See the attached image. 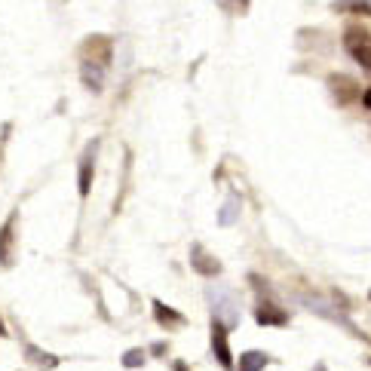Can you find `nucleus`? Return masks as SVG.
Wrapping results in <instances>:
<instances>
[{
	"instance_id": "1",
	"label": "nucleus",
	"mask_w": 371,
	"mask_h": 371,
	"mask_svg": "<svg viewBox=\"0 0 371 371\" xmlns=\"http://www.w3.org/2000/svg\"><path fill=\"white\" fill-rule=\"evenodd\" d=\"M209 301H212V316L215 323H221L224 328H230L240 323V301L233 292H221V289H209Z\"/></svg>"
},
{
	"instance_id": "2",
	"label": "nucleus",
	"mask_w": 371,
	"mask_h": 371,
	"mask_svg": "<svg viewBox=\"0 0 371 371\" xmlns=\"http://www.w3.org/2000/svg\"><path fill=\"white\" fill-rule=\"evenodd\" d=\"M347 49H350V56L356 58V62L365 67V71H371V37L362 28H350L347 31Z\"/></svg>"
},
{
	"instance_id": "3",
	"label": "nucleus",
	"mask_w": 371,
	"mask_h": 371,
	"mask_svg": "<svg viewBox=\"0 0 371 371\" xmlns=\"http://www.w3.org/2000/svg\"><path fill=\"white\" fill-rule=\"evenodd\" d=\"M212 353L218 359V365L224 371H233V356H230V344H227V328L212 319Z\"/></svg>"
},
{
	"instance_id": "4",
	"label": "nucleus",
	"mask_w": 371,
	"mask_h": 371,
	"mask_svg": "<svg viewBox=\"0 0 371 371\" xmlns=\"http://www.w3.org/2000/svg\"><path fill=\"white\" fill-rule=\"evenodd\" d=\"M328 86H332V96L337 98V105H350V101L359 96L356 80L344 77V74H334V77H328Z\"/></svg>"
},
{
	"instance_id": "5",
	"label": "nucleus",
	"mask_w": 371,
	"mask_h": 371,
	"mask_svg": "<svg viewBox=\"0 0 371 371\" xmlns=\"http://www.w3.org/2000/svg\"><path fill=\"white\" fill-rule=\"evenodd\" d=\"M80 80L86 83L92 92H101V86H105V65L96 62V58H86V62L80 65Z\"/></svg>"
},
{
	"instance_id": "6",
	"label": "nucleus",
	"mask_w": 371,
	"mask_h": 371,
	"mask_svg": "<svg viewBox=\"0 0 371 371\" xmlns=\"http://www.w3.org/2000/svg\"><path fill=\"white\" fill-rule=\"evenodd\" d=\"M255 319H258L261 325H285V323H289V313H285V310H280L276 304L264 301V304H258Z\"/></svg>"
},
{
	"instance_id": "7",
	"label": "nucleus",
	"mask_w": 371,
	"mask_h": 371,
	"mask_svg": "<svg viewBox=\"0 0 371 371\" xmlns=\"http://www.w3.org/2000/svg\"><path fill=\"white\" fill-rule=\"evenodd\" d=\"M13 227H15V215H10L6 224L0 227V264L4 267L13 264Z\"/></svg>"
},
{
	"instance_id": "8",
	"label": "nucleus",
	"mask_w": 371,
	"mask_h": 371,
	"mask_svg": "<svg viewBox=\"0 0 371 371\" xmlns=\"http://www.w3.org/2000/svg\"><path fill=\"white\" fill-rule=\"evenodd\" d=\"M25 356H28V362H31V365H37L40 371H53V368L58 365V362H62L58 356H53V353L40 350V347H31V344H28V347H25Z\"/></svg>"
},
{
	"instance_id": "9",
	"label": "nucleus",
	"mask_w": 371,
	"mask_h": 371,
	"mask_svg": "<svg viewBox=\"0 0 371 371\" xmlns=\"http://www.w3.org/2000/svg\"><path fill=\"white\" fill-rule=\"evenodd\" d=\"M190 258H193V270H197V273H202V276H212V273H218V270H221V264H218L212 255H206V252H202V246H193Z\"/></svg>"
},
{
	"instance_id": "10",
	"label": "nucleus",
	"mask_w": 371,
	"mask_h": 371,
	"mask_svg": "<svg viewBox=\"0 0 371 371\" xmlns=\"http://www.w3.org/2000/svg\"><path fill=\"white\" fill-rule=\"evenodd\" d=\"M92 160H96V145H92V150H86L80 160V197H89V188H92Z\"/></svg>"
},
{
	"instance_id": "11",
	"label": "nucleus",
	"mask_w": 371,
	"mask_h": 371,
	"mask_svg": "<svg viewBox=\"0 0 371 371\" xmlns=\"http://www.w3.org/2000/svg\"><path fill=\"white\" fill-rule=\"evenodd\" d=\"M264 365H267L264 353L249 350V353H242V356H240V362H236V371H264Z\"/></svg>"
},
{
	"instance_id": "12",
	"label": "nucleus",
	"mask_w": 371,
	"mask_h": 371,
	"mask_svg": "<svg viewBox=\"0 0 371 371\" xmlns=\"http://www.w3.org/2000/svg\"><path fill=\"white\" fill-rule=\"evenodd\" d=\"M240 206H242L240 197H230V200H227V202H224V209H221V215H218V224L230 227V224L236 221V218H240Z\"/></svg>"
},
{
	"instance_id": "13",
	"label": "nucleus",
	"mask_w": 371,
	"mask_h": 371,
	"mask_svg": "<svg viewBox=\"0 0 371 371\" xmlns=\"http://www.w3.org/2000/svg\"><path fill=\"white\" fill-rule=\"evenodd\" d=\"M154 313H157L160 323H166V325H181V323H184V316L175 313L172 307H166L163 301H154Z\"/></svg>"
},
{
	"instance_id": "14",
	"label": "nucleus",
	"mask_w": 371,
	"mask_h": 371,
	"mask_svg": "<svg viewBox=\"0 0 371 371\" xmlns=\"http://www.w3.org/2000/svg\"><path fill=\"white\" fill-rule=\"evenodd\" d=\"M334 10H347V13H356V15H371V4L368 0H337Z\"/></svg>"
},
{
	"instance_id": "15",
	"label": "nucleus",
	"mask_w": 371,
	"mask_h": 371,
	"mask_svg": "<svg viewBox=\"0 0 371 371\" xmlns=\"http://www.w3.org/2000/svg\"><path fill=\"white\" fill-rule=\"evenodd\" d=\"M145 365V350H129L123 356V368H141Z\"/></svg>"
},
{
	"instance_id": "16",
	"label": "nucleus",
	"mask_w": 371,
	"mask_h": 371,
	"mask_svg": "<svg viewBox=\"0 0 371 371\" xmlns=\"http://www.w3.org/2000/svg\"><path fill=\"white\" fill-rule=\"evenodd\" d=\"M362 105H365V108H368V111H371V86H368L365 92H362Z\"/></svg>"
},
{
	"instance_id": "17",
	"label": "nucleus",
	"mask_w": 371,
	"mask_h": 371,
	"mask_svg": "<svg viewBox=\"0 0 371 371\" xmlns=\"http://www.w3.org/2000/svg\"><path fill=\"white\" fill-rule=\"evenodd\" d=\"M6 334V328H4V323H0V337H4Z\"/></svg>"
},
{
	"instance_id": "18",
	"label": "nucleus",
	"mask_w": 371,
	"mask_h": 371,
	"mask_svg": "<svg viewBox=\"0 0 371 371\" xmlns=\"http://www.w3.org/2000/svg\"><path fill=\"white\" fill-rule=\"evenodd\" d=\"M313 371H328V368H325V365H316V368H313Z\"/></svg>"
},
{
	"instance_id": "19",
	"label": "nucleus",
	"mask_w": 371,
	"mask_h": 371,
	"mask_svg": "<svg viewBox=\"0 0 371 371\" xmlns=\"http://www.w3.org/2000/svg\"><path fill=\"white\" fill-rule=\"evenodd\" d=\"M368 4H371V0H368Z\"/></svg>"
}]
</instances>
